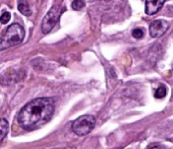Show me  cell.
I'll return each instance as SVG.
<instances>
[{
  "label": "cell",
  "instance_id": "cell-1",
  "mask_svg": "<svg viewBox=\"0 0 173 149\" xmlns=\"http://www.w3.org/2000/svg\"><path fill=\"white\" fill-rule=\"evenodd\" d=\"M55 102L51 97H40L28 102L17 115V122L22 129L32 131L46 123L53 116Z\"/></svg>",
  "mask_w": 173,
  "mask_h": 149
},
{
  "label": "cell",
  "instance_id": "cell-7",
  "mask_svg": "<svg viewBox=\"0 0 173 149\" xmlns=\"http://www.w3.org/2000/svg\"><path fill=\"white\" fill-rule=\"evenodd\" d=\"M165 0H146L145 11L149 15H154L157 13L163 6Z\"/></svg>",
  "mask_w": 173,
  "mask_h": 149
},
{
  "label": "cell",
  "instance_id": "cell-4",
  "mask_svg": "<svg viewBox=\"0 0 173 149\" xmlns=\"http://www.w3.org/2000/svg\"><path fill=\"white\" fill-rule=\"evenodd\" d=\"M65 8L61 5H55L48 11V13L45 15L43 21H42V32L45 35L49 34L54 29V26L59 21L61 14L63 13Z\"/></svg>",
  "mask_w": 173,
  "mask_h": 149
},
{
  "label": "cell",
  "instance_id": "cell-6",
  "mask_svg": "<svg viewBox=\"0 0 173 149\" xmlns=\"http://www.w3.org/2000/svg\"><path fill=\"white\" fill-rule=\"evenodd\" d=\"M169 24L166 20H157L151 22L149 26V33L152 38H160L162 37L167 30Z\"/></svg>",
  "mask_w": 173,
  "mask_h": 149
},
{
  "label": "cell",
  "instance_id": "cell-10",
  "mask_svg": "<svg viewBox=\"0 0 173 149\" xmlns=\"http://www.w3.org/2000/svg\"><path fill=\"white\" fill-rule=\"evenodd\" d=\"M165 95H166V87H165L164 85H160L158 88H157V90L155 91V97L161 99V98L165 97Z\"/></svg>",
  "mask_w": 173,
  "mask_h": 149
},
{
  "label": "cell",
  "instance_id": "cell-12",
  "mask_svg": "<svg viewBox=\"0 0 173 149\" xmlns=\"http://www.w3.org/2000/svg\"><path fill=\"white\" fill-rule=\"evenodd\" d=\"M11 18V14L8 12V11H4L1 15H0V22L2 25H6L7 22L10 20Z\"/></svg>",
  "mask_w": 173,
  "mask_h": 149
},
{
  "label": "cell",
  "instance_id": "cell-13",
  "mask_svg": "<svg viewBox=\"0 0 173 149\" xmlns=\"http://www.w3.org/2000/svg\"><path fill=\"white\" fill-rule=\"evenodd\" d=\"M132 35H133V37L135 38V39L140 40L144 37V30L142 29H140V28H137L132 32Z\"/></svg>",
  "mask_w": 173,
  "mask_h": 149
},
{
  "label": "cell",
  "instance_id": "cell-3",
  "mask_svg": "<svg viewBox=\"0 0 173 149\" xmlns=\"http://www.w3.org/2000/svg\"><path fill=\"white\" fill-rule=\"evenodd\" d=\"M95 118L91 115H83L77 118L72 124V131L78 136H85L93 130L95 126Z\"/></svg>",
  "mask_w": 173,
  "mask_h": 149
},
{
  "label": "cell",
  "instance_id": "cell-2",
  "mask_svg": "<svg viewBox=\"0 0 173 149\" xmlns=\"http://www.w3.org/2000/svg\"><path fill=\"white\" fill-rule=\"evenodd\" d=\"M24 29L18 24L10 25L0 37V51L19 45L24 41Z\"/></svg>",
  "mask_w": 173,
  "mask_h": 149
},
{
  "label": "cell",
  "instance_id": "cell-5",
  "mask_svg": "<svg viewBox=\"0 0 173 149\" xmlns=\"http://www.w3.org/2000/svg\"><path fill=\"white\" fill-rule=\"evenodd\" d=\"M24 77V71L22 70H14L10 68L6 71L0 78V83L3 85H10L14 82H17Z\"/></svg>",
  "mask_w": 173,
  "mask_h": 149
},
{
  "label": "cell",
  "instance_id": "cell-11",
  "mask_svg": "<svg viewBox=\"0 0 173 149\" xmlns=\"http://www.w3.org/2000/svg\"><path fill=\"white\" fill-rule=\"evenodd\" d=\"M72 8L74 10H81L84 6H85V2L83 1V0H74V1L72 2Z\"/></svg>",
  "mask_w": 173,
  "mask_h": 149
},
{
  "label": "cell",
  "instance_id": "cell-14",
  "mask_svg": "<svg viewBox=\"0 0 173 149\" xmlns=\"http://www.w3.org/2000/svg\"><path fill=\"white\" fill-rule=\"evenodd\" d=\"M148 149H165L163 146H161V145H153V146L149 147Z\"/></svg>",
  "mask_w": 173,
  "mask_h": 149
},
{
  "label": "cell",
  "instance_id": "cell-8",
  "mask_svg": "<svg viewBox=\"0 0 173 149\" xmlns=\"http://www.w3.org/2000/svg\"><path fill=\"white\" fill-rule=\"evenodd\" d=\"M8 133V122L6 119H0V142L6 137Z\"/></svg>",
  "mask_w": 173,
  "mask_h": 149
},
{
  "label": "cell",
  "instance_id": "cell-9",
  "mask_svg": "<svg viewBox=\"0 0 173 149\" xmlns=\"http://www.w3.org/2000/svg\"><path fill=\"white\" fill-rule=\"evenodd\" d=\"M18 10H19V12H21L24 15H25V16H29L30 12H32L29 5L26 4L25 2H19L18 3Z\"/></svg>",
  "mask_w": 173,
  "mask_h": 149
}]
</instances>
